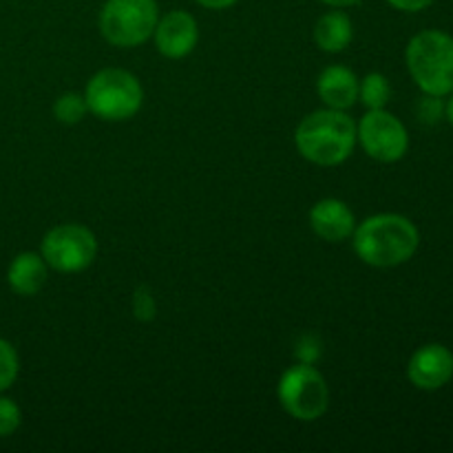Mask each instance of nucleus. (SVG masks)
I'll list each match as a JSON object with an SVG mask.
<instances>
[{
    "instance_id": "obj_15",
    "label": "nucleus",
    "mask_w": 453,
    "mask_h": 453,
    "mask_svg": "<svg viewBox=\"0 0 453 453\" xmlns=\"http://www.w3.org/2000/svg\"><path fill=\"white\" fill-rule=\"evenodd\" d=\"M392 100V84L383 73H367L365 78L358 80V102L367 111L385 109Z\"/></svg>"
},
{
    "instance_id": "obj_22",
    "label": "nucleus",
    "mask_w": 453,
    "mask_h": 453,
    "mask_svg": "<svg viewBox=\"0 0 453 453\" xmlns=\"http://www.w3.org/2000/svg\"><path fill=\"white\" fill-rule=\"evenodd\" d=\"M202 7L206 9H215V12H219V9H228L233 7V4H237L239 0H197Z\"/></svg>"
},
{
    "instance_id": "obj_1",
    "label": "nucleus",
    "mask_w": 453,
    "mask_h": 453,
    "mask_svg": "<svg viewBox=\"0 0 453 453\" xmlns=\"http://www.w3.org/2000/svg\"><path fill=\"white\" fill-rule=\"evenodd\" d=\"M358 259L374 268H396L407 264L420 246L416 224L396 212H379L357 224L352 233Z\"/></svg>"
},
{
    "instance_id": "obj_8",
    "label": "nucleus",
    "mask_w": 453,
    "mask_h": 453,
    "mask_svg": "<svg viewBox=\"0 0 453 453\" xmlns=\"http://www.w3.org/2000/svg\"><path fill=\"white\" fill-rule=\"evenodd\" d=\"M357 142L376 162L394 164L410 150V133L405 124L385 109L367 111L357 124Z\"/></svg>"
},
{
    "instance_id": "obj_13",
    "label": "nucleus",
    "mask_w": 453,
    "mask_h": 453,
    "mask_svg": "<svg viewBox=\"0 0 453 453\" xmlns=\"http://www.w3.org/2000/svg\"><path fill=\"white\" fill-rule=\"evenodd\" d=\"M49 265L38 252H20L7 268V283L16 295L34 296L47 286Z\"/></svg>"
},
{
    "instance_id": "obj_23",
    "label": "nucleus",
    "mask_w": 453,
    "mask_h": 453,
    "mask_svg": "<svg viewBox=\"0 0 453 453\" xmlns=\"http://www.w3.org/2000/svg\"><path fill=\"white\" fill-rule=\"evenodd\" d=\"M321 3L330 4V7H336V9H343V7H352V4L361 3V0H321Z\"/></svg>"
},
{
    "instance_id": "obj_7",
    "label": "nucleus",
    "mask_w": 453,
    "mask_h": 453,
    "mask_svg": "<svg viewBox=\"0 0 453 453\" xmlns=\"http://www.w3.org/2000/svg\"><path fill=\"white\" fill-rule=\"evenodd\" d=\"M40 255L56 273H82L96 261L97 239L87 226L60 224L42 237Z\"/></svg>"
},
{
    "instance_id": "obj_18",
    "label": "nucleus",
    "mask_w": 453,
    "mask_h": 453,
    "mask_svg": "<svg viewBox=\"0 0 453 453\" xmlns=\"http://www.w3.org/2000/svg\"><path fill=\"white\" fill-rule=\"evenodd\" d=\"M22 423V411L16 401L0 394V438H9L18 432Z\"/></svg>"
},
{
    "instance_id": "obj_3",
    "label": "nucleus",
    "mask_w": 453,
    "mask_h": 453,
    "mask_svg": "<svg viewBox=\"0 0 453 453\" xmlns=\"http://www.w3.org/2000/svg\"><path fill=\"white\" fill-rule=\"evenodd\" d=\"M405 62L411 80L429 96L453 93V38L441 29H425L410 40Z\"/></svg>"
},
{
    "instance_id": "obj_12",
    "label": "nucleus",
    "mask_w": 453,
    "mask_h": 453,
    "mask_svg": "<svg viewBox=\"0 0 453 453\" xmlns=\"http://www.w3.org/2000/svg\"><path fill=\"white\" fill-rule=\"evenodd\" d=\"M317 93L327 109L348 111L358 102V78L348 66L332 65L321 71Z\"/></svg>"
},
{
    "instance_id": "obj_14",
    "label": "nucleus",
    "mask_w": 453,
    "mask_h": 453,
    "mask_svg": "<svg viewBox=\"0 0 453 453\" xmlns=\"http://www.w3.org/2000/svg\"><path fill=\"white\" fill-rule=\"evenodd\" d=\"M314 42L321 51L339 53L352 42L354 25L348 13L343 12H327L314 25Z\"/></svg>"
},
{
    "instance_id": "obj_16",
    "label": "nucleus",
    "mask_w": 453,
    "mask_h": 453,
    "mask_svg": "<svg viewBox=\"0 0 453 453\" xmlns=\"http://www.w3.org/2000/svg\"><path fill=\"white\" fill-rule=\"evenodd\" d=\"M88 113L87 100H84L82 93H62L60 97L53 104V115L60 124H66V127H73V124H80L84 119V115Z\"/></svg>"
},
{
    "instance_id": "obj_5",
    "label": "nucleus",
    "mask_w": 453,
    "mask_h": 453,
    "mask_svg": "<svg viewBox=\"0 0 453 453\" xmlns=\"http://www.w3.org/2000/svg\"><path fill=\"white\" fill-rule=\"evenodd\" d=\"M157 0H106L100 12V34L113 47H137L155 34Z\"/></svg>"
},
{
    "instance_id": "obj_20",
    "label": "nucleus",
    "mask_w": 453,
    "mask_h": 453,
    "mask_svg": "<svg viewBox=\"0 0 453 453\" xmlns=\"http://www.w3.org/2000/svg\"><path fill=\"white\" fill-rule=\"evenodd\" d=\"M416 115H418V119L423 124L434 127V124H438L445 118V102H442L441 96H429V93H425L418 100V106H416Z\"/></svg>"
},
{
    "instance_id": "obj_9",
    "label": "nucleus",
    "mask_w": 453,
    "mask_h": 453,
    "mask_svg": "<svg viewBox=\"0 0 453 453\" xmlns=\"http://www.w3.org/2000/svg\"><path fill=\"white\" fill-rule=\"evenodd\" d=\"M407 379L423 392H436L453 379V352L442 343H427L411 354Z\"/></svg>"
},
{
    "instance_id": "obj_11",
    "label": "nucleus",
    "mask_w": 453,
    "mask_h": 453,
    "mask_svg": "<svg viewBox=\"0 0 453 453\" xmlns=\"http://www.w3.org/2000/svg\"><path fill=\"white\" fill-rule=\"evenodd\" d=\"M310 228L323 242L341 243L352 237L354 228H357V217L348 203L327 197L314 203L312 211H310Z\"/></svg>"
},
{
    "instance_id": "obj_24",
    "label": "nucleus",
    "mask_w": 453,
    "mask_h": 453,
    "mask_svg": "<svg viewBox=\"0 0 453 453\" xmlns=\"http://www.w3.org/2000/svg\"><path fill=\"white\" fill-rule=\"evenodd\" d=\"M449 100H447V104H445V118H447V122L451 124L453 127V93H449Z\"/></svg>"
},
{
    "instance_id": "obj_17",
    "label": "nucleus",
    "mask_w": 453,
    "mask_h": 453,
    "mask_svg": "<svg viewBox=\"0 0 453 453\" xmlns=\"http://www.w3.org/2000/svg\"><path fill=\"white\" fill-rule=\"evenodd\" d=\"M18 372H20V358L16 348L9 341L0 339V394L16 383Z\"/></svg>"
},
{
    "instance_id": "obj_6",
    "label": "nucleus",
    "mask_w": 453,
    "mask_h": 453,
    "mask_svg": "<svg viewBox=\"0 0 453 453\" xmlns=\"http://www.w3.org/2000/svg\"><path fill=\"white\" fill-rule=\"evenodd\" d=\"M277 396L283 410L301 423L319 420L330 407V388L321 372L310 363H299L283 372Z\"/></svg>"
},
{
    "instance_id": "obj_4",
    "label": "nucleus",
    "mask_w": 453,
    "mask_h": 453,
    "mask_svg": "<svg viewBox=\"0 0 453 453\" xmlns=\"http://www.w3.org/2000/svg\"><path fill=\"white\" fill-rule=\"evenodd\" d=\"M88 113L104 122H124L137 115L144 102L140 80L127 69H102L88 80L84 91Z\"/></svg>"
},
{
    "instance_id": "obj_19",
    "label": "nucleus",
    "mask_w": 453,
    "mask_h": 453,
    "mask_svg": "<svg viewBox=\"0 0 453 453\" xmlns=\"http://www.w3.org/2000/svg\"><path fill=\"white\" fill-rule=\"evenodd\" d=\"M133 317L142 323H149L157 317V303L149 286H140L133 292Z\"/></svg>"
},
{
    "instance_id": "obj_10",
    "label": "nucleus",
    "mask_w": 453,
    "mask_h": 453,
    "mask_svg": "<svg viewBox=\"0 0 453 453\" xmlns=\"http://www.w3.org/2000/svg\"><path fill=\"white\" fill-rule=\"evenodd\" d=\"M153 35L155 47L159 49L162 56L171 58V60H181L197 47L199 27L188 12L175 9V12H168L166 16L159 18Z\"/></svg>"
},
{
    "instance_id": "obj_2",
    "label": "nucleus",
    "mask_w": 453,
    "mask_h": 453,
    "mask_svg": "<svg viewBox=\"0 0 453 453\" xmlns=\"http://www.w3.org/2000/svg\"><path fill=\"white\" fill-rule=\"evenodd\" d=\"M295 144L301 157L317 166H339L357 146V122L345 111L321 109L296 127Z\"/></svg>"
},
{
    "instance_id": "obj_21",
    "label": "nucleus",
    "mask_w": 453,
    "mask_h": 453,
    "mask_svg": "<svg viewBox=\"0 0 453 453\" xmlns=\"http://www.w3.org/2000/svg\"><path fill=\"white\" fill-rule=\"evenodd\" d=\"M394 9L398 12H405V13H416V12H423L427 9L434 0H388Z\"/></svg>"
}]
</instances>
